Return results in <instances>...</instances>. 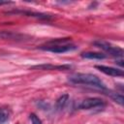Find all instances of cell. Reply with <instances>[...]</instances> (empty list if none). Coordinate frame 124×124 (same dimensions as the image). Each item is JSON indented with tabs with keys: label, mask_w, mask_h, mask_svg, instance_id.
Here are the masks:
<instances>
[{
	"label": "cell",
	"mask_w": 124,
	"mask_h": 124,
	"mask_svg": "<svg viewBox=\"0 0 124 124\" xmlns=\"http://www.w3.org/2000/svg\"><path fill=\"white\" fill-rule=\"evenodd\" d=\"M40 49L54 52V53H64L72 51L77 48V46L72 42L71 38H57L46 42V44L39 46Z\"/></svg>",
	"instance_id": "6da1fadb"
},
{
	"label": "cell",
	"mask_w": 124,
	"mask_h": 124,
	"mask_svg": "<svg viewBox=\"0 0 124 124\" xmlns=\"http://www.w3.org/2000/svg\"><path fill=\"white\" fill-rule=\"evenodd\" d=\"M68 80L74 84H85L93 87H98L100 89H106L103 81L95 75L88 73H76L68 78Z\"/></svg>",
	"instance_id": "7a4b0ae2"
},
{
	"label": "cell",
	"mask_w": 124,
	"mask_h": 124,
	"mask_svg": "<svg viewBox=\"0 0 124 124\" xmlns=\"http://www.w3.org/2000/svg\"><path fill=\"white\" fill-rule=\"evenodd\" d=\"M93 44H94V46L103 49L105 52L108 53L111 56H114L116 58H122V56H123V49L119 46H112L111 44H109L108 42H104V41H96Z\"/></svg>",
	"instance_id": "3957f363"
},
{
	"label": "cell",
	"mask_w": 124,
	"mask_h": 124,
	"mask_svg": "<svg viewBox=\"0 0 124 124\" xmlns=\"http://www.w3.org/2000/svg\"><path fill=\"white\" fill-rule=\"evenodd\" d=\"M106 103L100 98H86L82 100L77 107L78 109H91L97 108H104Z\"/></svg>",
	"instance_id": "277c9868"
},
{
	"label": "cell",
	"mask_w": 124,
	"mask_h": 124,
	"mask_svg": "<svg viewBox=\"0 0 124 124\" xmlns=\"http://www.w3.org/2000/svg\"><path fill=\"white\" fill-rule=\"evenodd\" d=\"M0 39L3 40H11V41H16V42H23L30 39L28 35L13 32V31H1L0 32Z\"/></svg>",
	"instance_id": "5b68a950"
},
{
	"label": "cell",
	"mask_w": 124,
	"mask_h": 124,
	"mask_svg": "<svg viewBox=\"0 0 124 124\" xmlns=\"http://www.w3.org/2000/svg\"><path fill=\"white\" fill-rule=\"evenodd\" d=\"M95 68L98 69L100 72H102V73H104L108 76H110V77L122 78L123 75H124L122 70L117 69V68H113V67H108V66H105V65H96Z\"/></svg>",
	"instance_id": "8992f818"
},
{
	"label": "cell",
	"mask_w": 124,
	"mask_h": 124,
	"mask_svg": "<svg viewBox=\"0 0 124 124\" xmlns=\"http://www.w3.org/2000/svg\"><path fill=\"white\" fill-rule=\"evenodd\" d=\"M9 14L13 13V14H20V15H24V16H33L39 19H45V20H49L51 19V16L49 15H46V14H41V13H34V12H30V11H12V12H8Z\"/></svg>",
	"instance_id": "52a82bcc"
},
{
	"label": "cell",
	"mask_w": 124,
	"mask_h": 124,
	"mask_svg": "<svg viewBox=\"0 0 124 124\" xmlns=\"http://www.w3.org/2000/svg\"><path fill=\"white\" fill-rule=\"evenodd\" d=\"M70 68H71L70 65H52V64H41L31 67V69H38V70H68Z\"/></svg>",
	"instance_id": "ba28073f"
},
{
	"label": "cell",
	"mask_w": 124,
	"mask_h": 124,
	"mask_svg": "<svg viewBox=\"0 0 124 124\" xmlns=\"http://www.w3.org/2000/svg\"><path fill=\"white\" fill-rule=\"evenodd\" d=\"M80 56L82 58H86V59H97V60L105 59L107 57L106 54H104V53H101V52H93V51L82 52L80 54Z\"/></svg>",
	"instance_id": "9c48e42d"
},
{
	"label": "cell",
	"mask_w": 124,
	"mask_h": 124,
	"mask_svg": "<svg viewBox=\"0 0 124 124\" xmlns=\"http://www.w3.org/2000/svg\"><path fill=\"white\" fill-rule=\"evenodd\" d=\"M68 100H69V95L68 94L61 95L56 100V102H55V108H56V110H62L65 108V106L67 105Z\"/></svg>",
	"instance_id": "30bf717a"
},
{
	"label": "cell",
	"mask_w": 124,
	"mask_h": 124,
	"mask_svg": "<svg viewBox=\"0 0 124 124\" xmlns=\"http://www.w3.org/2000/svg\"><path fill=\"white\" fill-rule=\"evenodd\" d=\"M105 90V92H107L106 94L108 95V96H109L110 97V99H112L115 103H117V104H119L120 106H122L123 105V101H124V99H123V96H122V94L121 93H117V92H112V91H110V90H106V89H104Z\"/></svg>",
	"instance_id": "8fae6325"
},
{
	"label": "cell",
	"mask_w": 124,
	"mask_h": 124,
	"mask_svg": "<svg viewBox=\"0 0 124 124\" xmlns=\"http://www.w3.org/2000/svg\"><path fill=\"white\" fill-rule=\"evenodd\" d=\"M10 117V111L7 108H0V124L5 123Z\"/></svg>",
	"instance_id": "7c38bea8"
},
{
	"label": "cell",
	"mask_w": 124,
	"mask_h": 124,
	"mask_svg": "<svg viewBox=\"0 0 124 124\" xmlns=\"http://www.w3.org/2000/svg\"><path fill=\"white\" fill-rule=\"evenodd\" d=\"M29 118H30L32 124H42L41 119H40L35 113H31V114L29 115Z\"/></svg>",
	"instance_id": "4fadbf2b"
},
{
	"label": "cell",
	"mask_w": 124,
	"mask_h": 124,
	"mask_svg": "<svg viewBox=\"0 0 124 124\" xmlns=\"http://www.w3.org/2000/svg\"><path fill=\"white\" fill-rule=\"evenodd\" d=\"M10 2H4V1H0V5H5V4H9Z\"/></svg>",
	"instance_id": "5bb4252c"
}]
</instances>
